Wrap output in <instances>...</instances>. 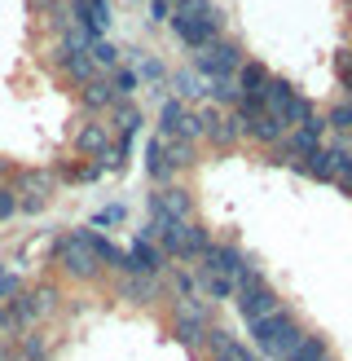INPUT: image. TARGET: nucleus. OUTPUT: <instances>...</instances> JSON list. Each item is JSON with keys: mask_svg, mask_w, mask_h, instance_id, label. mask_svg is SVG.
I'll list each match as a JSON object with an SVG mask.
<instances>
[{"mask_svg": "<svg viewBox=\"0 0 352 361\" xmlns=\"http://www.w3.org/2000/svg\"><path fill=\"white\" fill-rule=\"evenodd\" d=\"M168 23H172V31H176V40L199 53V49H207L211 40H220L225 18H220V9H216V0H176Z\"/></svg>", "mask_w": 352, "mask_h": 361, "instance_id": "nucleus-1", "label": "nucleus"}, {"mask_svg": "<svg viewBox=\"0 0 352 361\" xmlns=\"http://www.w3.org/2000/svg\"><path fill=\"white\" fill-rule=\"evenodd\" d=\"M246 331H251L256 348L269 357V361H291V353L299 348V339H304V326H299L287 309H277V313H269V317L251 322Z\"/></svg>", "mask_w": 352, "mask_h": 361, "instance_id": "nucleus-2", "label": "nucleus"}, {"mask_svg": "<svg viewBox=\"0 0 352 361\" xmlns=\"http://www.w3.org/2000/svg\"><path fill=\"white\" fill-rule=\"evenodd\" d=\"M53 260H58V269L70 282H93L101 274V260H97V251H93V233H88V229L62 233L58 247H53Z\"/></svg>", "mask_w": 352, "mask_h": 361, "instance_id": "nucleus-3", "label": "nucleus"}, {"mask_svg": "<svg viewBox=\"0 0 352 361\" xmlns=\"http://www.w3.org/2000/svg\"><path fill=\"white\" fill-rule=\"evenodd\" d=\"M234 300H238V313H242L246 326L282 309V300H277V291L269 286V278H264L260 269H251V264L238 274V282H234Z\"/></svg>", "mask_w": 352, "mask_h": 361, "instance_id": "nucleus-4", "label": "nucleus"}, {"mask_svg": "<svg viewBox=\"0 0 352 361\" xmlns=\"http://www.w3.org/2000/svg\"><path fill=\"white\" fill-rule=\"evenodd\" d=\"M264 111L277 115L287 128H308V123L322 119V115H317V106H313L304 93H295V88H291L287 80H277V75H273V84H269V102H264Z\"/></svg>", "mask_w": 352, "mask_h": 361, "instance_id": "nucleus-5", "label": "nucleus"}, {"mask_svg": "<svg viewBox=\"0 0 352 361\" xmlns=\"http://www.w3.org/2000/svg\"><path fill=\"white\" fill-rule=\"evenodd\" d=\"M194 66H199V75L207 84H216V80H234L238 75V66H242V49L234 40H211L207 49L194 53Z\"/></svg>", "mask_w": 352, "mask_h": 361, "instance_id": "nucleus-6", "label": "nucleus"}, {"mask_svg": "<svg viewBox=\"0 0 352 361\" xmlns=\"http://www.w3.org/2000/svg\"><path fill=\"white\" fill-rule=\"evenodd\" d=\"M172 331H176V339H181L185 348H199L203 339H207V331H211V309H207V300H199V295L176 300Z\"/></svg>", "mask_w": 352, "mask_h": 361, "instance_id": "nucleus-7", "label": "nucleus"}, {"mask_svg": "<svg viewBox=\"0 0 352 361\" xmlns=\"http://www.w3.org/2000/svg\"><path fill=\"white\" fill-rule=\"evenodd\" d=\"M238 123H242V133L251 137V141H260V146H282V141H287V123H282L277 115H269L264 111V106H238Z\"/></svg>", "mask_w": 352, "mask_h": 361, "instance_id": "nucleus-8", "label": "nucleus"}, {"mask_svg": "<svg viewBox=\"0 0 352 361\" xmlns=\"http://www.w3.org/2000/svg\"><path fill=\"white\" fill-rule=\"evenodd\" d=\"M53 185H58V172H40V168H27V172H18V207H23L27 216H35V212H44V203H49V194H53Z\"/></svg>", "mask_w": 352, "mask_h": 361, "instance_id": "nucleus-9", "label": "nucleus"}, {"mask_svg": "<svg viewBox=\"0 0 352 361\" xmlns=\"http://www.w3.org/2000/svg\"><path fill=\"white\" fill-rule=\"evenodd\" d=\"M269 84H273L269 66L242 62L238 66V106H264V102H269ZM238 106H234V111H238Z\"/></svg>", "mask_w": 352, "mask_h": 361, "instance_id": "nucleus-10", "label": "nucleus"}, {"mask_svg": "<svg viewBox=\"0 0 352 361\" xmlns=\"http://www.w3.org/2000/svg\"><path fill=\"white\" fill-rule=\"evenodd\" d=\"M199 115V123H203V137L211 141V146H234V141L242 137V123H238V115L234 111H220V106H203V111H194Z\"/></svg>", "mask_w": 352, "mask_h": 361, "instance_id": "nucleus-11", "label": "nucleus"}, {"mask_svg": "<svg viewBox=\"0 0 352 361\" xmlns=\"http://www.w3.org/2000/svg\"><path fill=\"white\" fill-rule=\"evenodd\" d=\"M163 251H158V243L150 238H132V247L123 251V274H137V278H158V269H163Z\"/></svg>", "mask_w": 352, "mask_h": 361, "instance_id": "nucleus-12", "label": "nucleus"}, {"mask_svg": "<svg viewBox=\"0 0 352 361\" xmlns=\"http://www.w3.org/2000/svg\"><path fill=\"white\" fill-rule=\"evenodd\" d=\"M203 269H211V274L238 282V274L246 269V256H242V247H234V243H211L207 256H203Z\"/></svg>", "mask_w": 352, "mask_h": 361, "instance_id": "nucleus-13", "label": "nucleus"}, {"mask_svg": "<svg viewBox=\"0 0 352 361\" xmlns=\"http://www.w3.org/2000/svg\"><path fill=\"white\" fill-rule=\"evenodd\" d=\"M203 344H211V361H256V353L246 348V344H238L225 326H211Z\"/></svg>", "mask_w": 352, "mask_h": 361, "instance_id": "nucleus-14", "label": "nucleus"}, {"mask_svg": "<svg viewBox=\"0 0 352 361\" xmlns=\"http://www.w3.org/2000/svg\"><path fill=\"white\" fill-rule=\"evenodd\" d=\"M75 150L84 159H106L111 154V128H106V123H84L75 133Z\"/></svg>", "mask_w": 352, "mask_h": 361, "instance_id": "nucleus-15", "label": "nucleus"}, {"mask_svg": "<svg viewBox=\"0 0 352 361\" xmlns=\"http://www.w3.org/2000/svg\"><path fill=\"white\" fill-rule=\"evenodd\" d=\"M322 128H326V123L317 119V123H308V128H295V133H287V141H282V146H287L291 164H299V159H308L317 146H322Z\"/></svg>", "mask_w": 352, "mask_h": 361, "instance_id": "nucleus-16", "label": "nucleus"}, {"mask_svg": "<svg viewBox=\"0 0 352 361\" xmlns=\"http://www.w3.org/2000/svg\"><path fill=\"white\" fill-rule=\"evenodd\" d=\"M119 300H128V304H154L158 300V278H137L128 274L119 282Z\"/></svg>", "mask_w": 352, "mask_h": 361, "instance_id": "nucleus-17", "label": "nucleus"}, {"mask_svg": "<svg viewBox=\"0 0 352 361\" xmlns=\"http://www.w3.org/2000/svg\"><path fill=\"white\" fill-rule=\"evenodd\" d=\"M295 168L304 172L308 180H330V176H334V154H330V146H317L308 159H299Z\"/></svg>", "mask_w": 352, "mask_h": 361, "instance_id": "nucleus-18", "label": "nucleus"}, {"mask_svg": "<svg viewBox=\"0 0 352 361\" xmlns=\"http://www.w3.org/2000/svg\"><path fill=\"white\" fill-rule=\"evenodd\" d=\"M146 172H150L154 180H163V185L176 176L172 164H168V154H163V137H150V141H146Z\"/></svg>", "mask_w": 352, "mask_h": 361, "instance_id": "nucleus-19", "label": "nucleus"}, {"mask_svg": "<svg viewBox=\"0 0 352 361\" xmlns=\"http://www.w3.org/2000/svg\"><path fill=\"white\" fill-rule=\"evenodd\" d=\"M119 102V93H115V84L111 80H88L84 84V106H93V111H111V106Z\"/></svg>", "mask_w": 352, "mask_h": 361, "instance_id": "nucleus-20", "label": "nucleus"}, {"mask_svg": "<svg viewBox=\"0 0 352 361\" xmlns=\"http://www.w3.org/2000/svg\"><path fill=\"white\" fill-rule=\"evenodd\" d=\"M194 286H199L203 295H211V300H229V295H234V278H220V274H211V269H203V264H199V282H194Z\"/></svg>", "mask_w": 352, "mask_h": 361, "instance_id": "nucleus-21", "label": "nucleus"}, {"mask_svg": "<svg viewBox=\"0 0 352 361\" xmlns=\"http://www.w3.org/2000/svg\"><path fill=\"white\" fill-rule=\"evenodd\" d=\"M291 361H334V353H330V344L322 335H304L299 339V348L291 353Z\"/></svg>", "mask_w": 352, "mask_h": 361, "instance_id": "nucleus-22", "label": "nucleus"}, {"mask_svg": "<svg viewBox=\"0 0 352 361\" xmlns=\"http://www.w3.org/2000/svg\"><path fill=\"white\" fill-rule=\"evenodd\" d=\"M163 154H168L172 172H176V168H194V164H199V159H194V141H181V137H163Z\"/></svg>", "mask_w": 352, "mask_h": 361, "instance_id": "nucleus-23", "label": "nucleus"}, {"mask_svg": "<svg viewBox=\"0 0 352 361\" xmlns=\"http://www.w3.org/2000/svg\"><path fill=\"white\" fill-rule=\"evenodd\" d=\"M111 119H115L119 137H137V128H141V111H137L132 102H115L111 106Z\"/></svg>", "mask_w": 352, "mask_h": 361, "instance_id": "nucleus-24", "label": "nucleus"}, {"mask_svg": "<svg viewBox=\"0 0 352 361\" xmlns=\"http://www.w3.org/2000/svg\"><path fill=\"white\" fill-rule=\"evenodd\" d=\"M27 300H31V313H35V317H44V313L58 309V300H62V295H58V286H49V282H44V286H35V291H27Z\"/></svg>", "mask_w": 352, "mask_h": 361, "instance_id": "nucleus-25", "label": "nucleus"}, {"mask_svg": "<svg viewBox=\"0 0 352 361\" xmlns=\"http://www.w3.org/2000/svg\"><path fill=\"white\" fill-rule=\"evenodd\" d=\"M176 97H207V84H203V75L199 71H176Z\"/></svg>", "mask_w": 352, "mask_h": 361, "instance_id": "nucleus-26", "label": "nucleus"}, {"mask_svg": "<svg viewBox=\"0 0 352 361\" xmlns=\"http://www.w3.org/2000/svg\"><path fill=\"white\" fill-rule=\"evenodd\" d=\"M88 233H93V251H97V260H101V264H111V269H123V251H119L111 238H101L97 229H88Z\"/></svg>", "mask_w": 352, "mask_h": 361, "instance_id": "nucleus-27", "label": "nucleus"}, {"mask_svg": "<svg viewBox=\"0 0 352 361\" xmlns=\"http://www.w3.org/2000/svg\"><path fill=\"white\" fill-rule=\"evenodd\" d=\"M330 154H334V176H330V180H339V185L352 194V150H344V146H330Z\"/></svg>", "mask_w": 352, "mask_h": 361, "instance_id": "nucleus-28", "label": "nucleus"}, {"mask_svg": "<svg viewBox=\"0 0 352 361\" xmlns=\"http://www.w3.org/2000/svg\"><path fill=\"white\" fill-rule=\"evenodd\" d=\"M88 58H93V66H119V49L111 40H88Z\"/></svg>", "mask_w": 352, "mask_h": 361, "instance_id": "nucleus-29", "label": "nucleus"}, {"mask_svg": "<svg viewBox=\"0 0 352 361\" xmlns=\"http://www.w3.org/2000/svg\"><path fill=\"white\" fill-rule=\"evenodd\" d=\"M49 344H44V335H18V357L23 361H44Z\"/></svg>", "mask_w": 352, "mask_h": 361, "instance_id": "nucleus-30", "label": "nucleus"}, {"mask_svg": "<svg viewBox=\"0 0 352 361\" xmlns=\"http://www.w3.org/2000/svg\"><path fill=\"white\" fill-rule=\"evenodd\" d=\"M137 80H150V84H163L168 80V66L158 58H137Z\"/></svg>", "mask_w": 352, "mask_h": 361, "instance_id": "nucleus-31", "label": "nucleus"}, {"mask_svg": "<svg viewBox=\"0 0 352 361\" xmlns=\"http://www.w3.org/2000/svg\"><path fill=\"white\" fill-rule=\"evenodd\" d=\"M207 97L220 102V106H238V84L234 80H216V84H207Z\"/></svg>", "mask_w": 352, "mask_h": 361, "instance_id": "nucleus-32", "label": "nucleus"}, {"mask_svg": "<svg viewBox=\"0 0 352 361\" xmlns=\"http://www.w3.org/2000/svg\"><path fill=\"white\" fill-rule=\"evenodd\" d=\"M111 84H115V93H119V97H132V93H137V84H141V80H137V71H132V66H119V71H115V80H111Z\"/></svg>", "mask_w": 352, "mask_h": 361, "instance_id": "nucleus-33", "label": "nucleus"}, {"mask_svg": "<svg viewBox=\"0 0 352 361\" xmlns=\"http://www.w3.org/2000/svg\"><path fill=\"white\" fill-rule=\"evenodd\" d=\"M123 216H128V207H119V203H115V207H106V212H97V216H93V225H88V229H106V225H119Z\"/></svg>", "mask_w": 352, "mask_h": 361, "instance_id": "nucleus-34", "label": "nucleus"}, {"mask_svg": "<svg viewBox=\"0 0 352 361\" xmlns=\"http://www.w3.org/2000/svg\"><path fill=\"white\" fill-rule=\"evenodd\" d=\"M13 212H18V194L9 185H0V221H9Z\"/></svg>", "mask_w": 352, "mask_h": 361, "instance_id": "nucleus-35", "label": "nucleus"}, {"mask_svg": "<svg viewBox=\"0 0 352 361\" xmlns=\"http://www.w3.org/2000/svg\"><path fill=\"white\" fill-rule=\"evenodd\" d=\"M330 123H334V128H352V102H339V106H334V111H330Z\"/></svg>", "mask_w": 352, "mask_h": 361, "instance_id": "nucleus-36", "label": "nucleus"}, {"mask_svg": "<svg viewBox=\"0 0 352 361\" xmlns=\"http://www.w3.org/2000/svg\"><path fill=\"white\" fill-rule=\"evenodd\" d=\"M172 18V0H150V23H168Z\"/></svg>", "mask_w": 352, "mask_h": 361, "instance_id": "nucleus-37", "label": "nucleus"}, {"mask_svg": "<svg viewBox=\"0 0 352 361\" xmlns=\"http://www.w3.org/2000/svg\"><path fill=\"white\" fill-rule=\"evenodd\" d=\"M18 291H23V282H18L13 274H0V300H13Z\"/></svg>", "mask_w": 352, "mask_h": 361, "instance_id": "nucleus-38", "label": "nucleus"}, {"mask_svg": "<svg viewBox=\"0 0 352 361\" xmlns=\"http://www.w3.org/2000/svg\"><path fill=\"white\" fill-rule=\"evenodd\" d=\"M339 80H344V88L352 93V49H348V53H339Z\"/></svg>", "mask_w": 352, "mask_h": 361, "instance_id": "nucleus-39", "label": "nucleus"}, {"mask_svg": "<svg viewBox=\"0 0 352 361\" xmlns=\"http://www.w3.org/2000/svg\"><path fill=\"white\" fill-rule=\"evenodd\" d=\"M5 172H9V164H5V159H0V180H5Z\"/></svg>", "mask_w": 352, "mask_h": 361, "instance_id": "nucleus-40", "label": "nucleus"}]
</instances>
